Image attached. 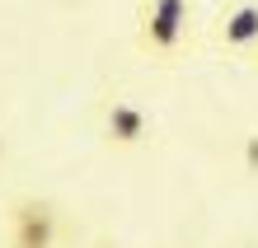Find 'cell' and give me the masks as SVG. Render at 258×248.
<instances>
[{"instance_id": "obj_2", "label": "cell", "mask_w": 258, "mask_h": 248, "mask_svg": "<svg viewBox=\"0 0 258 248\" xmlns=\"http://www.w3.org/2000/svg\"><path fill=\"white\" fill-rule=\"evenodd\" d=\"M5 248H56L61 239V215L47 197H14L5 211Z\"/></svg>"}, {"instance_id": "obj_3", "label": "cell", "mask_w": 258, "mask_h": 248, "mask_svg": "<svg viewBox=\"0 0 258 248\" xmlns=\"http://www.w3.org/2000/svg\"><path fill=\"white\" fill-rule=\"evenodd\" d=\"M150 131H155V122H150V113L132 94H113L108 103H103V141L108 145L136 150V145L150 141Z\"/></svg>"}, {"instance_id": "obj_1", "label": "cell", "mask_w": 258, "mask_h": 248, "mask_svg": "<svg viewBox=\"0 0 258 248\" xmlns=\"http://www.w3.org/2000/svg\"><path fill=\"white\" fill-rule=\"evenodd\" d=\"M192 42V0H141L136 47L160 66H174Z\"/></svg>"}, {"instance_id": "obj_6", "label": "cell", "mask_w": 258, "mask_h": 248, "mask_svg": "<svg viewBox=\"0 0 258 248\" xmlns=\"http://www.w3.org/2000/svg\"><path fill=\"white\" fill-rule=\"evenodd\" d=\"M0 159H5V136H0Z\"/></svg>"}, {"instance_id": "obj_5", "label": "cell", "mask_w": 258, "mask_h": 248, "mask_svg": "<svg viewBox=\"0 0 258 248\" xmlns=\"http://www.w3.org/2000/svg\"><path fill=\"white\" fill-rule=\"evenodd\" d=\"M249 169H258V136H249Z\"/></svg>"}, {"instance_id": "obj_4", "label": "cell", "mask_w": 258, "mask_h": 248, "mask_svg": "<svg viewBox=\"0 0 258 248\" xmlns=\"http://www.w3.org/2000/svg\"><path fill=\"white\" fill-rule=\"evenodd\" d=\"M216 47L225 56H239V61L258 56V0H235L230 10H221Z\"/></svg>"}]
</instances>
